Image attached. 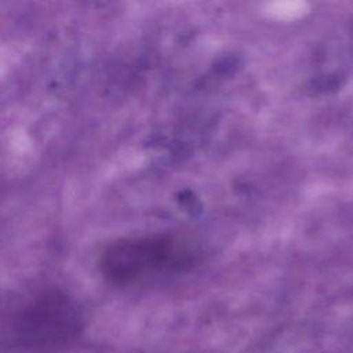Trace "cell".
Here are the masks:
<instances>
[{"label": "cell", "mask_w": 353, "mask_h": 353, "mask_svg": "<svg viewBox=\"0 0 353 353\" xmlns=\"http://www.w3.org/2000/svg\"><path fill=\"white\" fill-rule=\"evenodd\" d=\"M199 245L176 233L120 237L99 254L98 268L106 283L131 287L143 281L188 272L200 262Z\"/></svg>", "instance_id": "cell-1"}, {"label": "cell", "mask_w": 353, "mask_h": 353, "mask_svg": "<svg viewBox=\"0 0 353 353\" xmlns=\"http://www.w3.org/2000/svg\"><path fill=\"white\" fill-rule=\"evenodd\" d=\"M84 320L62 290L46 287L18 299L4 319V338L17 353H55L77 341Z\"/></svg>", "instance_id": "cell-2"}]
</instances>
